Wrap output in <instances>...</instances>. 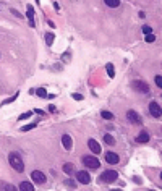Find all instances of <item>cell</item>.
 <instances>
[{
    "instance_id": "11",
    "label": "cell",
    "mask_w": 162,
    "mask_h": 191,
    "mask_svg": "<svg viewBox=\"0 0 162 191\" xmlns=\"http://www.w3.org/2000/svg\"><path fill=\"white\" fill-rule=\"evenodd\" d=\"M88 147H89V149L93 151L94 154H101V146H99V143H97V141L89 139V141H88Z\"/></svg>"
},
{
    "instance_id": "19",
    "label": "cell",
    "mask_w": 162,
    "mask_h": 191,
    "mask_svg": "<svg viewBox=\"0 0 162 191\" xmlns=\"http://www.w3.org/2000/svg\"><path fill=\"white\" fill-rule=\"evenodd\" d=\"M104 141H105V144H109V146H114L115 144V139L110 136V134H105L104 136Z\"/></svg>"
},
{
    "instance_id": "3",
    "label": "cell",
    "mask_w": 162,
    "mask_h": 191,
    "mask_svg": "<svg viewBox=\"0 0 162 191\" xmlns=\"http://www.w3.org/2000/svg\"><path fill=\"white\" fill-rule=\"evenodd\" d=\"M131 86H133V89H135V91H138V93H143V94H147V93H149V86H147L144 81L136 80V81L131 83Z\"/></svg>"
},
{
    "instance_id": "2",
    "label": "cell",
    "mask_w": 162,
    "mask_h": 191,
    "mask_svg": "<svg viewBox=\"0 0 162 191\" xmlns=\"http://www.w3.org/2000/svg\"><path fill=\"white\" fill-rule=\"evenodd\" d=\"M83 164L86 165L88 168H94V170L101 167L99 160H97V159L94 157V155H84V157H83Z\"/></svg>"
},
{
    "instance_id": "29",
    "label": "cell",
    "mask_w": 162,
    "mask_h": 191,
    "mask_svg": "<svg viewBox=\"0 0 162 191\" xmlns=\"http://www.w3.org/2000/svg\"><path fill=\"white\" fill-rule=\"evenodd\" d=\"M72 97L75 99V101H81V99H83V96H81V94H76V93H75V94H72Z\"/></svg>"
},
{
    "instance_id": "31",
    "label": "cell",
    "mask_w": 162,
    "mask_h": 191,
    "mask_svg": "<svg viewBox=\"0 0 162 191\" xmlns=\"http://www.w3.org/2000/svg\"><path fill=\"white\" fill-rule=\"evenodd\" d=\"M11 13H13V15H16V18H23V16H21V13H18L15 8H11Z\"/></svg>"
},
{
    "instance_id": "30",
    "label": "cell",
    "mask_w": 162,
    "mask_h": 191,
    "mask_svg": "<svg viewBox=\"0 0 162 191\" xmlns=\"http://www.w3.org/2000/svg\"><path fill=\"white\" fill-rule=\"evenodd\" d=\"M151 31H152V29H151L149 26H143V33H144V34H149Z\"/></svg>"
},
{
    "instance_id": "8",
    "label": "cell",
    "mask_w": 162,
    "mask_h": 191,
    "mask_svg": "<svg viewBox=\"0 0 162 191\" xmlns=\"http://www.w3.org/2000/svg\"><path fill=\"white\" fill-rule=\"evenodd\" d=\"M149 112H151V115L154 118H160V105L157 102H151L149 104Z\"/></svg>"
},
{
    "instance_id": "25",
    "label": "cell",
    "mask_w": 162,
    "mask_h": 191,
    "mask_svg": "<svg viewBox=\"0 0 162 191\" xmlns=\"http://www.w3.org/2000/svg\"><path fill=\"white\" fill-rule=\"evenodd\" d=\"M154 39H156V36H154V34H146V42H154Z\"/></svg>"
},
{
    "instance_id": "14",
    "label": "cell",
    "mask_w": 162,
    "mask_h": 191,
    "mask_svg": "<svg viewBox=\"0 0 162 191\" xmlns=\"http://www.w3.org/2000/svg\"><path fill=\"white\" fill-rule=\"evenodd\" d=\"M136 141H138V143H147V141H149V134H147L146 131H141V133L138 134Z\"/></svg>"
},
{
    "instance_id": "9",
    "label": "cell",
    "mask_w": 162,
    "mask_h": 191,
    "mask_svg": "<svg viewBox=\"0 0 162 191\" xmlns=\"http://www.w3.org/2000/svg\"><path fill=\"white\" fill-rule=\"evenodd\" d=\"M26 8H28L26 10V16H28V20H29V26L34 28V26H36V21H34V8L31 5H28Z\"/></svg>"
},
{
    "instance_id": "10",
    "label": "cell",
    "mask_w": 162,
    "mask_h": 191,
    "mask_svg": "<svg viewBox=\"0 0 162 191\" xmlns=\"http://www.w3.org/2000/svg\"><path fill=\"white\" fill-rule=\"evenodd\" d=\"M105 162L115 165V164H118V155L115 152H107V154H105Z\"/></svg>"
},
{
    "instance_id": "4",
    "label": "cell",
    "mask_w": 162,
    "mask_h": 191,
    "mask_svg": "<svg viewBox=\"0 0 162 191\" xmlns=\"http://www.w3.org/2000/svg\"><path fill=\"white\" fill-rule=\"evenodd\" d=\"M117 176H118V173H117L115 170H105V172L101 175V180L105 181V183H114V181L117 180Z\"/></svg>"
},
{
    "instance_id": "27",
    "label": "cell",
    "mask_w": 162,
    "mask_h": 191,
    "mask_svg": "<svg viewBox=\"0 0 162 191\" xmlns=\"http://www.w3.org/2000/svg\"><path fill=\"white\" fill-rule=\"evenodd\" d=\"M34 126H36V123H33V125H28V126H23V128H21V131H28V130H33Z\"/></svg>"
},
{
    "instance_id": "1",
    "label": "cell",
    "mask_w": 162,
    "mask_h": 191,
    "mask_svg": "<svg viewBox=\"0 0 162 191\" xmlns=\"http://www.w3.org/2000/svg\"><path fill=\"white\" fill-rule=\"evenodd\" d=\"M8 160H10V165L15 168L16 172H23V170H24V164H23V160H21V157H20L18 154L11 152L10 157H8Z\"/></svg>"
},
{
    "instance_id": "15",
    "label": "cell",
    "mask_w": 162,
    "mask_h": 191,
    "mask_svg": "<svg viewBox=\"0 0 162 191\" xmlns=\"http://www.w3.org/2000/svg\"><path fill=\"white\" fill-rule=\"evenodd\" d=\"M63 172H65L67 175H72V173L75 172V167H73V164H65V165H63Z\"/></svg>"
},
{
    "instance_id": "12",
    "label": "cell",
    "mask_w": 162,
    "mask_h": 191,
    "mask_svg": "<svg viewBox=\"0 0 162 191\" xmlns=\"http://www.w3.org/2000/svg\"><path fill=\"white\" fill-rule=\"evenodd\" d=\"M62 144H63V147H65L67 151H70L72 146H73V141H72V138H70L68 134H63L62 136Z\"/></svg>"
},
{
    "instance_id": "13",
    "label": "cell",
    "mask_w": 162,
    "mask_h": 191,
    "mask_svg": "<svg viewBox=\"0 0 162 191\" xmlns=\"http://www.w3.org/2000/svg\"><path fill=\"white\" fill-rule=\"evenodd\" d=\"M18 188H20L21 191H33V189H34L33 183H29V181H21Z\"/></svg>"
},
{
    "instance_id": "5",
    "label": "cell",
    "mask_w": 162,
    "mask_h": 191,
    "mask_svg": "<svg viewBox=\"0 0 162 191\" xmlns=\"http://www.w3.org/2000/svg\"><path fill=\"white\" fill-rule=\"evenodd\" d=\"M126 118H128L131 123H135V125H141L143 123L141 117H139L135 110H128V112H126Z\"/></svg>"
},
{
    "instance_id": "23",
    "label": "cell",
    "mask_w": 162,
    "mask_h": 191,
    "mask_svg": "<svg viewBox=\"0 0 162 191\" xmlns=\"http://www.w3.org/2000/svg\"><path fill=\"white\" fill-rule=\"evenodd\" d=\"M31 115H33V112H26V114L20 115V117H18V120H26V118H29Z\"/></svg>"
},
{
    "instance_id": "18",
    "label": "cell",
    "mask_w": 162,
    "mask_h": 191,
    "mask_svg": "<svg viewBox=\"0 0 162 191\" xmlns=\"http://www.w3.org/2000/svg\"><path fill=\"white\" fill-rule=\"evenodd\" d=\"M54 39H55V34H52V33H47V34H46V44H47V46H52Z\"/></svg>"
},
{
    "instance_id": "7",
    "label": "cell",
    "mask_w": 162,
    "mask_h": 191,
    "mask_svg": "<svg viewBox=\"0 0 162 191\" xmlns=\"http://www.w3.org/2000/svg\"><path fill=\"white\" fill-rule=\"evenodd\" d=\"M31 178H33L34 183H37V185H42V183H46V175L42 173V172H39V170H34V172L31 173Z\"/></svg>"
},
{
    "instance_id": "22",
    "label": "cell",
    "mask_w": 162,
    "mask_h": 191,
    "mask_svg": "<svg viewBox=\"0 0 162 191\" xmlns=\"http://www.w3.org/2000/svg\"><path fill=\"white\" fill-rule=\"evenodd\" d=\"M101 115H102V118H105V120H112V118H114V115H112L110 112H107V110H104Z\"/></svg>"
},
{
    "instance_id": "26",
    "label": "cell",
    "mask_w": 162,
    "mask_h": 191,
    "mask_svg": "<svg viewBox=\"0 0 162 191\" xmlns=\"http://www.w3.org/2000/svg\"><path fill=\"white\" fill-rule=\"evenodd\" d=\"M65 185H67V186H72V188H75V186H76V183H75L73 180H65Z\"/></svg>"
},
{
    "instance_id": "17",
    "label": "cell",
    "mask_w": 162,
    "mask_h": 191,
    "mask_svg": "<svg viewBox=\"0 0 162 191\" xmlns=\"http://www.w3.org/2000/svg\"><path fill=\"white\" fill-rule=\"evenodd\" d=\"M104 2L107 7H112V8H115V7L120 5V0H104Z\"/></svg>"
},
{
    "instance_id": "24",
    "label": "cell",
    "mask_w": 162,
    "mask_h": 191,
    "mask_svg": "<svg viewBox=\"0 0 162 191\" xmlns=\"http://www.w3.org/2000/svg\"><path fill=\"white\" fill-rule=\"evenodd\" d=\"M154 81H156V84H157L159 88H162V76L160 75H157L156 78H154Z\"/></svg>"
},
{
    "instance_id": "20",
    "label": "cell",
    "mask_w": 162,
    "mask_h": 191,
    "mask_svg": "<svg viewBox=\"0 0 162 191\" xmlns=\"http://www.w3.org/2000/svg\"><path fill=\"white\" fill-rule=\"evenodd\" d=\"M34 93H36L39 97H42V99H44V97H47V91H46V88H39L37 91H34Z\"/></svg>"
},
{
    "instance_id": "16",
    "label": "cell",
    "mask_w": 162,
    "mask_h": 191,
    "mask_svg": "<svg viewBox=\"0 0 162 191\" xmlns=\"http://www.w3.org/2000/svg\"><path fill=\"white\" fill-rule=\"evenodd\" d=\"M105 70H107V73H109L110 78L115 76V70H114V65H112V63H107V65H105Z\"/></svg>"
},
{
    "instance_id": "21",
    "label": "cell",
    "mask_w": 162,
    "mask_h": 191,
    "mask_svg": "<svg viewBox=\"0 0 162 191\" xmlns=\"http://www.w3.org/2000/svg\"><path fill=\"white\" fill-rule=\"evenodd\" d=\"M0 188H2V189H7V191H15V189H16L13 185H8V183H0Z\"/></svg>"
},
{
    "instance_id": "32",
    "label": "cell",
    "mask_w": 162,
    "mask_h": 191,
    "mask_svg": "<svg viewBox=\"0 0 162 191\" xmlns=\"http://www.w3.org/2000/svg\"><path fill=\"white\" fill-rule=\"evenodd\" d=\"M36 3H39V0H36Z\"/></svg>"
},
{
    "instance_id": "28",
    "label": "cell",
    "mask_w": 162,
    "mask_h": 191,
    "mask_svg": "<svg viewBox=\"0 0 162 191\" xmlns=\"http://www.w3.org/2000/svg\"><path fill=\"white\" fill-rule=\"evenodd\" d=\"M18 97V93H16V96H13V97H10V99H7V101L2 104V105H5V104H10V102H13V101H15V99Z\"/></svg>"
},
{
    "instance_id": "6",
    "label": "cell",
    "mask_w": 162,
    "mask_h": 191,
    "mask_svg": "<svg viewBox=\"0 0 162 191\" xmlns=\"http://www.w3.org/2000/svg\"><path fill=\"white\" fill-rule=\"evenodd\" d=\"M76 180H78V183H81V185H89L91 176H89L88 172H78L76 173Z\"/></svg>"
}]
</instances>
